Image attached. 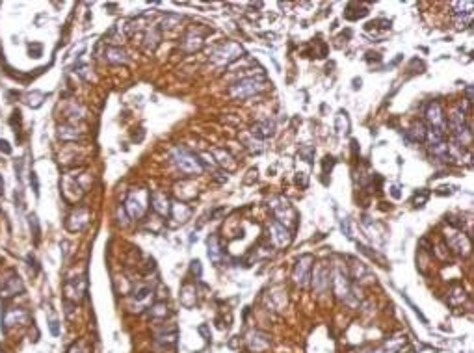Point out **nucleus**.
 Returning a JSON list of instances; mask_svg holds the SVG:
<instances>
[{
  "label": "nucleus",
  "instance_id": "f257e3e1",
  "mask_svg": "<svg viewBox=\"0 0 474 353\" xmlns=\"http://www.w3.org/2000/svg\"><path fill=\"white\" fill-rule=\"evenodd\" d=\"M171 160H173V164L179 168V171L184 173L186 177L201 175L203 173V169H205V166H203V162L199 160V156L192 154V152L186 151L184 147H175V149H173Z\"/></svg>",
  "mask_w": 474,
  "mask_h": 353
},
{
  "label": "nucleus",
  "instance_id": "f03ea898",
  "mask_svg": "<svg viewBox=\"0 0 474 353\" xmlns=\"http://www.w3.org/2000/svg\"><path fill=\"white\" fill-rule=\"evenodd\" d=\"M149 203H151V194L145 188H132L129 191L127 201H125V210H127L130 219L138 221V219H141L147 214Z\"/></svg>",
  "mask_w": 474,
  "mask_h": 353
},
{
  "label": "nucleus",
  "instance_id": "7ed1b4c3",
  "mask_svg": "<svg viewBox=\"0 0 474 353\" xmlns=\"http://www.w3.org/2000/svg\"><path fill=\"white\" fill-rule=\"evenodd\" d=\"M242 52H244L242 47H240L236 41H227V43L221 45L220 49L214 50V54H212V61L218 63V66H229L231 61L238 60Z\"/></svg>",
  "mask_w": 474,
  "mask_h": 353
},
{
  "label": "nucleus",
  "instance_id": "20e7f679",
  "mask_svg": "<svg viewBox=\"0 0 474 353\" xmlns=\"http://www.w3.org/2000/svg\"><path fill=\"white\" fill-rule=\"evenodd\" d=\"M260 89H262V78H244L229 87V93L234 99H246L259 93Z\"/></svg>",
  "mask_w": 474,
  "mask_h": 353
},
{
  "label": "nucleus",
  "instance_id": "39448f33",
  "mask_svg": "<svg viewBox=\"0 0 474 353\" xmlns=\"http://www.w3.org/2000/svg\"><path fill=\"white\" fill-rule=\"evenodd\" d=\"M426 119L430 121V129L431 131H442L447 132V119H445V114H442V108L439 103H431L426 110Z\"/></svg>",
  "mask_w": 474,
  "mask_h": 353
},
{
  "label": "nucleus",
  "instance_id": "423d86ee",
  "mask_svg": "<svg viewBox=\"0 0 474 353\" xmlns=\"http://www.w3.org/2000/svg\"><path fill=\"white\" fill-rule=\"evenodd\" d=\"M90 223V210L87 208H76L65 221V227L71 233H76V231H82Z\"/></svg>",
  "mask_w": 474,
  "mask_h": 353
},
{
  "label": "nucleus",
  "instance_id": "0eeeda50",
  "mask_svg": "<svg viewBox=\"0 0 474 353\" xmlns=\"http://www.w3.org/2000/svg\"><path fill=\"white\" fill-rule=\"evenodd\" d=\"M311 262H313V256L311 255H303L300 261L296 262V268H294V281L300 284V286H305L309 281V275H311Z\"/></svg>",
  "mask_w": 474,
  "mask_h": 353
},
{
  "label": "nucleus",
  "instance_id": "6e6552de",
  "mask_svg": "<svg viewBox=\"0 0 474 353\" xmlns=\"http://www.w3.org/2000/svg\"><path fill=\"white\" fill-rule=\"evenodd\" d=\"M30 314H28L24 309H8L4 312V318H2V326H4V331H8V327L11 326H19V324H26Z\"/></svg>",
  "mask_w": 474,
  "mask_h": 353
},
{
  "label": "nucleus",
  "instance_id": "1a4fd4ad",
  "mask_svg": "<svg viewBox=\"0 0 474 353\" xmlns=\"http://www.w3.org/2000/svg\"><path fill=\"white\" fill-rule=\"evenodd\" d=\"M2 296L4 298H13V296H17V294L24 292V284H22L21 277L17 275V273L11 272L10 273V279H6L4 284H2Z\"/></svg>",
  "mask_w": 474,
  "mask_h": 353
},
{
  "label": "nucleus",
  "instance_id": "9d476101",
  "mask_svg": "<svg viewBox=\"0 0 474 353\" xmlns=\"http://www.w3.org/2000/svg\"><path fill=\"white\" fill-rule=\"evenodd\" d=\"M151 207L153 210L157 212L158 216H169V210H171V203L167 199V196L164 191H153L151 194Z\"/></svg>",
  "mask_w": 474,
  "mask_h": 353
},
{
  "label": "nucleus",
  "instance_id": "9b49d317",
  "mask_svg": "<svg viewBox=\"0 0 474 353\" xmlns=\"http://www.w3.org/2000/svg\"><path fill=\"white\" fill-rule=\"evenodd\" d=\"M190 216H192V208L186 205V203L183 201H175L171 203V210H169V217L171 219H175L177 223H186L190 219Z\"/></svg>",
  "mask_w": 474,
  "mask_h": 353
},
{
  "label": "nucleus",
  "instance_id": "f8f14e48",
  "mask_svg": "<svg viewBox=\"0 0 474 353\" xmlns=\"http://www.w3.org/2000/svg\"><path fill=\"white\" fill-rule=\"evenodd\" d=\"M272 238H274V242H275V245H279V247H285V245H288L290 244V240H292V234L288 233L285 229V225L281 221H277L275 219L274 223H272Z\"/></svg>",
  "mask_w": 474,
  "mask_h": 353
},
{
  "label": "nucleus",
  "instance_id": "ddd939ff",
  "mask_svg": "<svg viewBox=\"0 0 474 353\" xmlns=\"http://www.w3.org/2000/svg\"><path fill=\"white\" fill-rule=\"evenodd\" d=\"M201 45H203V36L195 34L194 30L186 32V36H184V39H183V49L186 50V52H195V50H199Z\"/></svg>",
  "mask_w": 474,
  "mask_h": 353
},
{
  "label": "nucleus",
  "instance_id": "4468645a",
  "mask_svg": "<svg viewBox=\"0 0 474 353\" xmlns=\"http://www.w3.org/2000/svg\"><path fill=\"white\" fill-rule=\"evenodd\" d=\"M251 132H253L255 136H259V138H270V136H274V132H275L274 121L264 119V121H260V123H255L253 129H251Z\"/></svg>",
  "mask_w": 474,
  "mask_h": 353
},
{
  "label": "nucleus",
  "instance_id": "2eb2a0df",
  "mask_svg": "<svg viewBox=\"0 0 474 353\" xmlns=\"http://www.w3.org/2000/svg\"><path fill=\"white\" fill-rule=\"evenodd\" d=\"M407 140L409 141H424L426 138H428V129H426V125L424 123H415V125L411 126L409 131H407Z\"/></svg>",
  "mask_w": 474,
  "mask_h": 353
},
{
  "label": "nucleus",
  "instance_id": "dca6fc26",
  "mask_svg": "<svg viewBox=\"0 0 474 353\" xmlns=\"http://www.w3.org/2000/svg\"><path fill=\"white\" fill-rule=\"evenodd\" d=\"M104 58H106V61H110V63H127V61H129L127 52L121 50L119 47H110V49H106Z\"/></svg>",
  "mask_w": 474,
  "mask_h": 353
},
{
  "label": "nucleus",
  "instance_id": "f3484780",
  "mask_svg": "<svg viewBox=\"0 0 474 353\" xmlns=\"http://www.w3.org/2000/svg\"><path fill=\"white\" fill-rule=\"evenodd\" d=\"M58 138L62 141H76V140H80V132L76 131L75 126H71V125H60L58 126Z\"/></svg>",
  "mask_w": 474,
  "mask_h": 353
},
{
  "label": "nucleus",
  "instance_id": "a211bd4d",
  "mask_svg": "<svg viewBox=\"0 0 474 353\" xmlns=\"http://www.w3.org/2000/svg\"><path fill=\"white\" fill-rule=\"evenodd\" d=\"M206 245H209V256H211V261L218 264V262H220V256H221V247H220V240H218V236H216V234L209 236Z\"/></svg>",
  "mask_w": 474,
  "mask_h": 353
},
{
  "label": "nucleus",
  "instance_id": "6ab92c4d",
  "mask_svg": "<svg viewBox=\"0 0 474 353\" xmlns=\"http://www.w3.org/2000/svg\"><path fill=\"white\" fill-rule=\"evenodd\" d=\"M448 244H450V247H454L456 251H459V253H467V251L470 249V240L461 233L458 234V238L456 240L454 238L448 240Z\"/></svg>",
  "mask_w": 474,
  "mask_h": 353
},
{
  "label": "nucleus",
  "instance_id": "aec40b11",
  "mask_svg": "<svg viewBox=\"0 0 474 353\" xmlns=\"http://www.w3.org/2000/svg\"><path fill=\"white\" fill-rule=\"evenodd\" d=\"M329 270L328 268H318L316 272H314V286H316V290H323L325 286H329Z\"/></svg>",
  "mask_w": 474,
  "mask_h": 353
},
{
  "label": "nucleus",
  "instance_id": "412c9836",
  "mask_svg": "<svg viewBox=\"0 0 474 353\" xmlns=\"http://www.w3.org/2000/svg\"><path fill=\"white\" fill-rule=\"evenodd\" d=\"M337 132H339V136H344L350 132V117L344 110H340L337 114Z\"/></svg>",
  "mask_w": 474,
  "mask_h": 353
},
{
  "label": "nucleus",
  "instance_id": "4be33fe9",
  "mask_svg": "<svg viewBox=\"0 0 474 353\" xmlns=\"http://www.w3.org/2000/svg\"><path fill=\"white\" fill-rule=\"evenodd\" d=\"M134 299L136 303L140 305H147L153 299V290L149 286H140L134 290Z\"/></svg>",
  "mask_w": 474,
  "mask_h": 353
},
{
  "label": "nucleus",
  "instance_id": "5701e85b",
  "mask_svg": "<svg viewBox=\"0 0 474 353\" xmlns=\"http://www.w3.org/2000/svg\"><path fill=\"white\" fill-rule=\"evenodd\" d=\"M24 103L28 104V106H32V108H39L41 104H43V101H45V93H41V91H30V93H26L24 95Z\"/></svg>",
  "mask_w": 474,
  "mask_h": 353
},
{
  "label": "nucleus",
  "instance_id": "b1692460",
  "mask_svg": "<svg viewBox=\"0 0 474 353\" xmlns=\"http://www.w3.org/2000/svg\"><path fill=\"white\" fill-rule=\"evenodd\" d=\"M30 229L34 231V238H36V244L39 242V236H41V231H39V221H38V216L36 214H30Z\"/></svg>",
  "mask_w": 474,
  "mask_h": 353
},
{
  "label": "nucleus",
  "instance_id": "393cba45",
  "mask_svg": "<svg viewBox=\"0 0 474 353\" xmlns=\"http://www.w3.org/2000/svg\"><path fill=\"white\" fill-rule=\"evenodd\" d=\"M428 197H430V191H428V190H421L419 194H415V197H413L415 207H424L426 201H428Z\"/></svg>",
  "mask_w": 474,
  "mask_h": 353
},
{
  "label": "nucleus",
  "instance_id": "a878e982",
  "mask_svg": "<svg viewBox=\"0 0 474 353\" xmlns=\"http://www.w3.org/2000/svg\"><path fill=\"white\" fill-rule=\"evenodd\" d=\"M28 54L32 56V58H39V56L43 54V45L30 43V45H28Z\"/></svg>",
  "mask_w": 474,
  "mask_h": 353
},
{
  "label": "nucleus",
  "instance_id": "bb28decb",
  "mask_svg": "<svg viewBox=\"0 0 474 353\" xmlns=\"http://www.w3.org/2000/svg\"><path fill=\"white\" fill-rule=\"evenodd\" d=\"M179 21H181L179 15H166V19L162 21V28H173Z\"/></svg>",
  "mask_w": 474,
  "mask_h": 353
},
{
  "label": "nucleus",
  "instance_id": "cd10ccee",
  "mask_svg": "<svg viewBox=\"0 0 474 353\" xmlns=\"http://www.w3.org/2000/svg\"><path fill=\"white\" fill-rule=\"evenodd\" d=\"M167 314V307L164 303H157L155 307H151V316H166Z\"/></svg>",
  "mask_w": 474,
  "mask_h": 353
},
{
  "label": "nucleus",
  "instance_id": "c85d7f7f",
  "mask_svg": "<svg viewBox=\"0 0 474 353\" xmlns=\"http://www.w3.org/2000/svg\"><path fill=\"white\" fill-rule=\"evenodd\" d=\"M30 186L36 196H39V180H38V173L36 171H30Z\"/></svg>",
  "mask_w": 474,
  "mask_h": 353
},
{
  "label": "nucleus",
  "instance_id": "c756f323",
  "mask_svg": "<svg viewBox=\"0 0 474 353\" xmlns=\"http://www.w3.org/2000/svg\"><path fill=\"white\" fill-rule=\"evenodd\" d=\"M340 229H342V233L346 234V238H351L350 219H348V217H344V219H342V221H340Z\"/></svg>",
  "mask_w": 474,
  "mask_h": 353
},
{
  "label": "nucleus",
  "instance_id": "7c9ffc66",
  "mask_svg": "<svg viewBox=\"0 0 474 353\" xmlns=\"http://www.w3.org/2000/svg\"><path fill=\"white\" fill-rule=\"evenodd\" d=\"M302 156L305 158L309 164H311V162H313V156H314V149H313V147H303V149H302Z\"/></svg>",
  "mask_w": 474,
  "mask_h": 353
},
{
  "label": "nucleus",
  "instance_id": "2f4dec72",
  "mask_svg": "<svg viewBox=\"0 0 474 353\" xmlns=\"http://www.w3.org/2000/svg\"><path fill=\"white\" fill-rule=\"evenodd\" d=\"M335 166V158L333 156H325L323 158V173H328V169L331 171Z\"/></svg>",
  "mask_w": 474,
  "mask_h": 353
},
{
  "label": "nucleus",
  "instance_id": "473e14b6",
  "mask_svg": "<svg viewBox=\"0 0 474 353\" xmlns=\"http://www.w3.org/2000/svg\"><path fill=\"white\" fill-rule=\"evenodd\" d=\"M0 152H4V154H11V152H13L11 145L6 140H0Z\"/></svg>",
  "mask_w": 474,
  "mask_h": 353
},
{
  "label": "nucleus",
  "instance_id": "72a5a7b5",
  "mask_svg": "<svg viewBox=\"0 0 474 353\" xmlns=\"http://www.w3.org/2000/svg\"><path fill=\"white\" fill-rule=\"evenodd\" d=\"M192 273L195 277H201V262L199 261H192Z\"/></svg>",
  "mask_w": 474,
  "mask_h": 353
},
{
  "label": "nucleus",
  "instance_id": "f704fd0d",
  "mask_svg": "<svg viewBox=\"0 0 474 353\" xmlns=\"http://www.w3.org/2000/svg\"><path fill=\"white\" fill-rule=\"evenodd\" d=\"M50 333H52L54 337H58L60 335V327H58V322L56 320H50Z\"/></svg>",
  "mask_w": 474,
  "mask_h": 353
},
{
  "label": "nucleus",
  "instance_id": "c9c22d12",
  "mask_svg": "<svg viewBox=\"0 0 474 353\" xmlns=\"http://www.w3.org/2000/svg\"><path fill=\"white\" fill-rule=\"evenodd\" d=\"M437 194H439V196H445V194H452V190H450L448 186H441V188L437 190Z\"/></svg>",
  "mask_w": 474,
  "mask_h": 353
},
{
  "label": "nucleus",
  "instance_id": "e433bc0d",
  "mask_svg": "<svg viewBox=\"0 0 474 353\" xmlns=\"http://www.w3.org/2000/svg\"><path fill=\"white\" fill-rule=\"evenodd\" d=\"M199 333H203V335H205L206 340H211V335H209V329H206V326H201L199 327Z\"/></svg>",
  "mask_w": 474,
  "mask_h": 353
},
{
  "label": "nucleus",
  "instance_id": "4c0bfd02",
  "mask_svg": "<svg viewBox=\"0 0 474 353\" xmlns=\"http://www.w3.org/2000/svg\"><path fill=\"white\" fill-rule=\"evenodd\" d=\"M391 194H393L394 199H400V191H398V186H393L391 188Z\"/></svg>",
  "mask_w": 474,
  "mask_h": 353
},
{
  "label": "nucleus",
  "instance_id": "58836bf2",
  "mask_svg": "<svg viewBox=\"0 0 474 353\" xmlns=\"http://www.w3.org/2000/svg\"><path fill=\"white\" fill-rule=\"evenodd\" d=\"M351 151H353V154L357 156V152H359V147H357V141H355V140L351 141Z\"/></svg>",
  "mask_w": 474,
  "mask_h": 353
},
{
  "label": "nucleus",
  "instance_id": "ea45409f",
  "mask_svg": "<svg viewBox=\"0 0 474 353\" xmlns=\"http://www.w3.org/2000/svg\"><path fill=\"white\" fill-rule=\"evenodd\" d=\"M467 101H469V103H472V87H470V86L467 87Z\"/></svg>",
  "mask_w": 474,
  "mask_h": 353
},
{
  "label": "nucleus",
  "instance_id": "a19ab883",
  "mask_svg": "<svg viewBox=\"0 0 474 353\" xmlns=\"http://www.w3.org/2000/svg\"><path fill=\"white\" fill-rule=\"evenodd\" d=\"M4 194V180H2V177H0V196Z\"/></svg>",
  "mask_w": 474,
  "mask_h": 353
}]
</instances>
